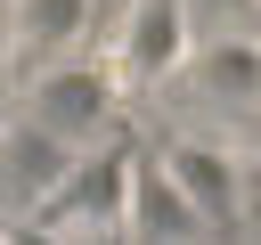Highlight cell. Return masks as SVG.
<instances>
[{
  "label": "cell",
  "mask_w": 261,
  "mask_h": 245,
  "mask_svg": "<svg viewBox=\"0 0 261 245\" xmlns=\"http://www.w3.org/2000/svg\"><path fill=\"white\" fill-rule=\"evenodd\" d=\"M24 114L41 131H57L65 147H98L122 114V74L98 65V57H57V65H33L24 74Z\"/></svg>",
  "instance_id": "1"
},
{
  "label": "cell",
  "mask_w": 261,
  "mask_h": 245,
  "mask_svg": "<svg viewBox=\"0 0 261 245\" xmlns=\"http://www.w3.org/2000/svg\"><path fill=\"white\" fill-rule=\"evenodd\" d=\"M73 172H82V147H65L57 131H41L33 114H8L0 122V204L16 220H41L65 196Z\"/></svg>",
  "instance_id": "2"
},
{
  "label": "cell",
  "mask_w": 261,
  "mask_h": 245,
  "mask_svg": "<svg viewBox=\"0 0 261 245\" xmlns=\"http://www.w3.org/2000/svg\"><path fill=\"white\" fill-rule=\"evenodd\" d=\"M163 172L204 212V229H237L245 220V155H228L220 139H171L163 147Z\"/></svg>",
  "instance_id": "3"
},
{
  "label": "cell",
  "mask_w": 261,
  "mask_h": 245,
  "mask_svg": "<svg viewBox=\"0 0 261 245\" xmlns=\"http://www.w3.org/2000/svg\"><path fill=\"white\" fill-rule=\"evenodd\" d=\"M196 49V24H188V0H130L122 8V82H171Z\"/></svg>",
  "instance_id": "4"
},
{
  "label": "cell",
  "mask_w": 261,
  "mask_h": 245,
  "mask_svg": "<svg viewBox=\"0 0 261 245\" xmlns=\"http://www.w3.org/2000/svg\"><path fill=\"white\" fill-rule=\"evenodd\" d=\"M90 16L98 0H16V24H8V74L24 65H57V57H82L90 49Z\"/></svg>",
  "instance_id": "5"
},
{
  "label": "cell",
  "mask_w": 261,
  "mask_h": 245,
  "mask_svg": "<svg viewBox=\"0 0 261 245\" xmlns=\"http://www.w3.org/2000/svg\"><path fill=\"white\" fill-rule=\"evenodd\" d=\"M130 229H139V245H204V237H212L204 212L171 188L163 163H155V172H147V163L130 172Z\"/></svg>",
  "instance_id": "6"
},
{
  "label": "cell",
  "mask_w": 261,
  "mask_h": 245,
  "mask_svg": "<svg viewBox=\"0 0 261 245\" xmlns=\"http://www.w3.org/2000/svg\"><path fill=\"white\" fill-rule=\"evenodd\" d=\"M0 245H57L41 220H0Z\"/></svg>",
  "instance_id": "7"
},
{
  "label": "cell",
  "mask_w": 261,
  "mask_h": 245,
  "mask_svg": "<svg viewBox=\"0 0 261 245\" xmlns=\"http://www.w3.org/2000/svg\"><path fill=\"white\" fill-rule=\"evenodd\" d=\"M0 122H8V65H0Z\"/></svg>",
  "instance_id": "8"
}]
</instances>
